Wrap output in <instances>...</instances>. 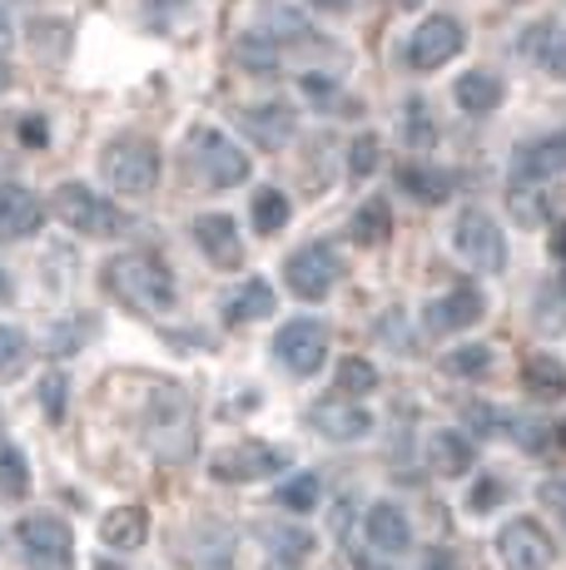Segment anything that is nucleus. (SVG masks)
Segmentation results:
<instances>
[{
  "instance_id": "17",
  "label": "nucleus",
  "mask_w": 566,
  "mask_h": 570,
  "mask_svg": "<svg viewBox=\"0 0 566 570\" xmlns=\"http://www.w3.org/2000/svg\"><path fill=\"white\" fill-rule=\"evenodd\" d=\"M238 129L248 139H258V149H283L299 135V115L289 105H248L238 109Z\"/></svg>"
},
{
  "instance_id": "37",
  "label": "nucleus",
  "mask_w": 566,
  "mask_h": 570,
  "mask_svg": "<svg viewBox=\"0 0 566 570\" xmlns=\"http://www.w3.org/2000/svg\"><path fill=\"white\" fill-rule=\"evenodd\" d=\"M487 367H492V347H482V343L457 347V353L442 357V372H452V377H482Z\"/></svg>"
},
{
  "instance_id": "1",
  "label": "nucleus",
  "mask_w": 566,
  "mask_h": 570,
  "mask_svg": "<svg viewBox=\"0 0 566 570\" xmlns=\"http://www.w3.org/2000/svg\"><path fill=\"white\" fill-rule=\"evenodd\" d=\"M105 283L125 308L145 317H165L174 308V273L155 254H119L105 263Z\"/></svg>"
},
{
  "instance_id": "32",
  "label": "nucleus",
  "mask_w": 566,
  "mask_h": 570,
  "mask_svg": "<svg viewBox=\"0 0 566 570\" xmlns=\"http://www.w3.org/2000/svg\"><path fill=\"white\" fill-rule=\"evenodd\" d=\"M248 218H254L258 234L274 238L279 228L289 224V199H283V189H269V184H264V189L254 194V204H248Z\"/></svg>"
},
{
  "instance_id": "12",
  "label": "nucleus",
  "mask_w": 566,
  "mask_h": 570,
  "mask_svg": "<svg viewBox=\"0 0 566 570\" xmlns=\"http://www.w3.org/2000/svg\"><path fill=\"white\" fill-rule=\"evenodd\" d=\"M557 174H566V129L547 139H531L511 155V184H552Z\"/></svg>"
},
{
  "instance_id": "10",
  "label": "nucleus",
  "mask_w": 566,
  "mask_h": 570,
  "mask_svg": "<svg viewBox=\"0 0 566 570\" xmlns=\"http://www.w3.org/2000/svg\"><path fill=\"white\" fill-rule=\"evenodd\" d=\"M497 556H502L507 570H552L557 546H552V535L531 517H517V521L502 525V535H497Z\"/></svg>"
},
{
  "instance_id": "25",
  "label": "nucleus",
  "mask_w": 566,
  "mask_h": 570,
  "mask_svg": "<svg viewBox=\"0 0 566 570\" xmlns=\"http://www.w3.org/2000/svg\"><path fill=\"white\" fill-rule=\"evenodd\" d=\"M279 308V298H274V283H264V278H248L244 288L234 293V298L224 303V317L234 327H244V323H258V317H269Z\"/></svg>"
},
{
  "instance_id": "27",
  "label": "nucleus",
  "mask_w": 566,
  "mask_h": 570,
  "mask_svg": "<svg viewBox=\"0 0 566 570\" xmlns=\"http://www.w3.org/2000/svg\"><path fill=\"white\" fill-rule=\"evenodd\" d=\"M398 184L412 194L418 204H442L452 194V174L442 169H428V164H402L398 169Z\"/></svg>"
},
{
  "instance_id": "48",
  "label": "nucleus",
  "mask_w": 566,
  "mask_h": 570,
  "mask_svg": "<svg viewBox=\"0 0 566 570\" xmlns=\"http://www.w3.org/2000/svg\"><path fill=\"white\" fill-rule=\"evenodd\" d=\"M309 6H319V10H333V16H343V10H353V0H309Z\"/></svg>"
},
{
  "instance_id": "21",
  "label": "nucleus",
  "mask_w": 566,
  "mask_h": 570,
  "mask_svg": "<svg viewBox=\"0 0 566 570\" xmlns=\"http://www.w3.org/2000/svg\"><path fill=\"white\" fill-rule=\"evenodd\" d=\"M149 535V511L145 507H115L100 517V541L110 551H139Z\"/></svg>"
},
{
  "instance_id": "42",
  "label": "nucleus",
  "mask_w": 566,
  "mask_h": 570,
  "mask_svg": "<svg viewBox=\"0 0 566 570\" xmlns=\"http://www.w3.org/2000/svg\"><path fill=\"white\" fill-rule=\"evenodd\" d=\"M65 387H70V382H65L60 372H50V377L40 382V402H46V416H50V422H60V416H65Z\"/></svg>"
},
{
  "instance_id": "30",
  "label": "nucleus",
  "mask_w": 566,
  "mask_h": 570,
  "mask_svg": "<svg viewBox=\"0 0 566 570\" xmlns=\"http://www.w3.org/2000/svg\"><path fill=\"white\" fill-rule=\"evenodd\" d=\"M348 228H353V244L378 248V244H388V234H393V208H388V199H368L353 214V224Z\"/></svg>"
},
{
  "instance_id": "34",
  "label": "nucleus",
  "mask_w": 566,
  "mask_h": 570,
  "mask_svg": "<svg viewBox=\"0 0 566 570\" xmlns=\"http://www.w3.org/2000/svg\"><path fill=\"white\" fill-rule=\"evenodd\" d=\"M319 497H323V491H319V476H309V471L279 487V507L293 511V517H309V511L319 507Z\"/></svg>"
},
{
  "instance_id": "52",
  "label": "nucleus",
  "mask_w": 566,
  "mask_h": 570,
  "mask_svg": "<svg viewBox=\"0 0 566 570\" xmlns=\"http://www.w3.org/2000/svg\"><path fill=\"white\" fill-rule=\"evenodd\" d=\"M398 6H418V0H398Z\"/></svg>"
},
{
  "instance_id": "53",
  "label": "nucleus",
  "mask_w": 566,
  "mask_h": 570,
  "mask_svg": "<svg viewBox=\"0 0 566 570\" xmlns=\"http://www.w3.org/2000/svg\"><path fill=\"white\" fill-rule=\"evenodd\" d=\"M557 436H562V442H566V422H562V432H557Z\"/></svg>"
},
{
  "instance_id": "41",
  "label": "nucleus",
  "mask_w": 566,
  "mask_h": 570,
  "mask_svg": "<svg viewBox=\"0 0 566 570\" xmlns=\"http://www.w3.org/2000/svg\"><path fill=\"white\" fill-rule=\"evenodd\" d=\"M502 497H507V487H502V481H497V476H482V481H477V487H472V497H467V507H472L477 517H487V511H492Z\"/></svg>"
},
{
  "instance_id": "5",
  "label": "nucleus",
  "mask_w": 566,
  "mask_h": 570,
  "mask_svg": "<svg viewBox=\"0 0 566 570\" xmlns=\"http://www.w3.org/2000/svg\"><path fill=\"white\" fill-rule=\"evenodd\" d=\"M274 357L293 377H313V372L329 363V327H323L319 317H293V323L279 327Z\"/></svg>"
},
{
  "instance_id": "4",
  "label": "nucleus",
  "mask_w": 566,
  "mask_h": 570,
  "mask_svg": "<svg viewBox=\"0 0 566 570\" xmlns=\"http://www.w3.org/2000/svg\"><path fill=\"white\" fill-rule=\"evenodd\" d=\"M452 248H457V258L472 263V268H482V273L507 268V238H502V228H497V218L487 214V208H462V214H457Z\"/></svg>"
},
{
  "instance_id": "7",
  "label": "nucleus",
  "mask_w": 566,
  "mask_h": 570,
  "mask_svg": "<svg viewBox=\"0 0 566 570\" xmlns=\"http://www.w3.org/2000/svg\"><path fill=\"white\" fill-rule=\"evenodd\" d=\"M16 541L30 570H65L70 566V525L60 517H26L16 525Z\"/></svg>"
},
{
  "instance_id": "29",
  "label": "nucleus",
  "mask_w": 566,
  "mask_h": 570,
  "mask_svg": "<svg viewBox=\"0 0 566 570\" xmlns=\"http://www.w3.org/2000/svg\"><path fill=\"white\" fill-rule=\"evenodd\" d=\"M269 551H274V566L289 570V566H303L313 556V535L303 531V525H269L264 531Z\"/></svg>"
},
{
  "instance_id": "33",
  "label": "nucleus",
  "mask_w": 566,
  "mask_h": 570,
  "mask_svg": "<svg viewBox=\"0 0 566 570\" xmlns=\"http://www.w3.org/2000/svg\"><path fill=\"white\" fill-rule=\"evenodd\" d=\"M333 387H339L343 397H368V392L378 387V367L368 363V357H343L339 372H333Z\"/></svg>"
},
{
  "instance_id": "51",
  "label": "nucleus",
  "mask_w": 566,
  "mask_h": 570,
  "mask_svg": "<svg viewBox=\"0 0 566 570\" xmlns=\"http://www.w3.org/2000/svg\"><path fill=\"white\" fill-rule=\"evenodd\" d=\"M6 85H10V70H6V65H0V90H6Z\"/></svg>"
},
{
  "instance_id": "14",
  "label": "nucleus",
  "mask_w": 566,
  "mask_h": 570,
  "mask_svg": "<svg viewBox=\"0 0 566 570\" xmlns=\"http://www.w3.org/2000/svg\"><path fill=\"white\" fill-rule=\"evenodd\" d=\"M194 244L204 248V258L214 263V268H238L244 263V238H238L234 218L228 214H199L194 218Z\"/></svg>"
},
{
  "instance_id": "50",
  "label": "nucleus",
  "mask_w": 566,
  "mask_h": 570,
  "mask_svg": "<svg viewBox=\"0 0 566 570\" xmlns=\"http://www.w3.org/2000/svg\"><path fill=\"white\" fill-rule=\"evenodd\" d=\"M10 298V278H6V268H0V303Z\"/></svg>"
},
{
  "instance_id": "19",
  "label": "nucleus",
  "mask_w": 566,
  "mask_h": 570,
  "mask_svg": "<svg viewBox=\"0 0 566 570\" xmlns=\"http://www.w3.org/2000/svg\"><path fill=\"white\" fill-rule=\"evenodd\" d=\"M507 214L517 228H547L557 218V189H547V184H511Z\"/></svg>"
},
{
  "instance_id": "23",
  "label": "nucleus",
  "mask_w": 566,
  "mask_h": 570,
  "mask_svg": "<svg viewBox=\"0 0 566 570\" xmlns=\"http://www.w3.org/2000/svg\"><path fill=\"white\" fill-rule=\"evenodd\" d=\"M428 462L438 476H467L477 466V446L462 432H432L428 442Z\"/></svg>"
},
{
  "instance_id": "39",
  "label": "nucleus",
  "mask_w": 566,
  "mask_h": 570,
  "mask_svg": "<svg viewBox=\"0 0 566 570\" xmlns=\"http://www.w3.org/2000/svg\"><path fill=\"white\" fill-rule=\"evenodd\" d=\"M26 357H30L26 333H20V327H6V323H0V377L20 372V367H26Z\"/></svg>"
},
{
  "instance_id": "2",
  "label": "nucleus",
  "mask_w": 566,
  "mask_h": 570,
  "mask_svg": "<svg viewBox=\"0 0 566 570\" xmlns=\"http://www.w3.org/2000/svg\"><path fill=\"white\" fill-rule=\"evenodd\" d=\"M100 169L110 179V189L129 194V199H145L159 189V145L145 135H119L105 145Z\"/></svg>"
},
{
  "instance_id": "3",
  "label": "nucleus",
  "mask_w": 566,
  "mask_h": 570,
  "mask_svg": "<svg viewBox=\"0 0 566 570\" xmlns=\"http://www.w3.org/2000/svg\"><path fill=\"white\" fill-rule=\"evenodd\" d=\"M56 214L65 228H75V234L85 238H119L129 228V218L119 214L110 199H100L95 189H85V184H60L56 189Z\"/></svg>"
},
{
  "instance_id": "44",
  "label": "nucleus",
  "mask_w": 566,
  "mask_h": 570,
  "mask_svg": "<svg viewBox=\"0 0 566 570\" xmlns=\"http://www.w3.org/2000/svg\"><path fill=\"white\" fill-rule=\"evenodd\" d=\"M402 323H408V313L393 308V313L383 317V323H378V333H383V337H393V347H398V353H412V343H408V333H402Z\"/></svg>"
},
{
  "instance_id": "16",
  "label": "nucleus",
  "mask_w": 566,
  "mask_h": 570,
  "mask_svg": "<svg viewBox=\"0 0 566 570\" xmlns=\"http://www.w3.org/2000/svg\"><path fill=\"white\" fill-rule=\"evenodd\" d=\"M40 218H46V208H40L36 189H26V184H0V244L30 238L40 228Z\"/></svg>"
},
{
  "instance_id": "20",
  "label": "nucleus",
  "mask_w": 566,
  "mask_h": 570,
  "mask_svg": "<svg viewBox=\"0 0 566 570\" xmlns=\"http://www.w3.org/2000/svg\"><path fill=\"white\" fill-rule=\"evenodd\" d=\"M368 541H373V551L383 556H402L412 546V525L402 517V507L393 501H378L373 511H368Z\"/></svg>"
},
{
  "instance_id": "24",
  "label": "nucleus",
  "mask_w": 566,
  "mask_h": 570,
  "mask_svg": "<svg viewBox=\"0 0 566 570\" xmlns=\"http://www.w3.org/2000/svg\"><path fill=\"white\" fill-rule=\"evenodd\" d=\"M531 323H537L541 337L566 333V273L562 278H547L537 293H531Z\"/></svg>"
},
{
  "instance_id": "40",
  "label": "nucleus",
  "mask_w": 566,
  "mask_h": 570,
  "mask_svg": "<svg viewBox=\"0 0 566 570\" xmlns=\"http://www.w3.org/2000/svg\"><path fill=\"white\" fill-rule=\"evenodd\" d=\"M378 135H358L353 139V155H348V169H353V179H368V174L378 169Z\"/></svg>"
},
{
  "instance_id": "45",
  "label": "nucleus",
  "mask_w": 566,
  "mask_h": 570,
  "mask_svg": "<svg viewBox=\"0 0 566 570\" xmlns=\"http://www.w3.org/2000/svg\"><path fill=\"white\" fill-rule=\"evenodd\" d=\"M20 139H26V145H46V125H40V119H26V125H20Z\"/></svg>"
},
{
  "instance_id": "49",
  "label": "nucleus",
  "mask_w": 566,
  "mask_h": 570,
  "mask_svg": "<svg viewBox=\"0 0 566 570\" xmlns=\"http://www.w3.org/2000/svg\"><path fill=\"white\" fill-rule=\"evenodd\" d=\"M10 30H16V26H10V16L0 10V46H10Z\"/></svg>"
},
{
  "instance_id": "47",
  "label": "nucleus",
  "mask_w": 566,
  "mask_h": 570,
  "mask_svg": "<svg viewBox=\"0 0 566 570\" xmlns=\"http://www.w3.org/2000/svg\"><path fill=\"white\" fill-rule=\"evenodd\" d=\"M422 570H457V561H452L448 551H432V556H428V566H422Z\"/></svg>"
},
{
  "instance_id": "22",
  "label": "nucleus",
  "mask_w": 566,
  "mask_h": 570,
  "mask_svg": "<svg viewBox=\"0 0 566 570\" xmlns=\"http://www.w3.org/2000/svg\"><path fill=\"white\" fill-rule=\"evenodd\" d=\"M452 100H457L462 115L482 119V115H492V109L502 105V80H497L492 70H467L462 80L452 85Z\"/></svg>"
},
{
  "instance_id": "18",
  "label": "nucleus",
  "mask_w": 566,
  "mask_h": 570,
  "mask_svg": "<svg viewBox=\"0 0 566 570\" xmlns=\"http://www.w3.org/2000/svg\"><path fill=\"white\" fill-rule=\"evenodd\" d=\"M309 422L319 426V436H329V442H363V436L373 432V416L363 407H353V402H319V407L309 412Z\"/></svg>"
},
{
  "instance_id": "35",
  "label": "nucleus",
  "mask_w": 566,
  "mask_h": 570,
  "mask_svg": "<svg viewBox=\"0 0 566 570\" xmlns=\"http://www.w3.org/2000/svg\"><path fill=\"white\" fill-rule=\"evenodd\" d=\"M30 491V466L20 456V446H0V497L20 501Z\"/></svg>"
},
{
  "instance_id": "11",
  "label": "nucleus",
  "mask_w": 566,
  "mask_h": 570,
  "mask_svg": "<svg viewBox=\"0 0 566 570\" xmlns=\"http://www.w3.org/2000/svg\"><path fill=\"white\" fill-rule=\"evenodd\" d=\"M194 164H199L209 189H238L248 179V155L228 145L219 129H199L194 135Z\"/></svg>"
},
{
  "instance_id": "8",
  "label": "nucleus",
  "mask_w": 566,
  "mask_h": 570,
  "mask_svg": "<svg viewBox=\"0 0 566 570\" xmlns=\"http://www.w3.org/2000/svg\"><path fill=\"white\" fill-rule=\"evenodd\" d=\"M462 46H467L462 20H452V16H428L418 30H412V40H408V65H412L418 75L442 70V65H448Z\"/></svg>"
},
{
  "instance_id": "26",
  "label": "nucleus",
  "mask_w": 566,
  "mask_h": 570,
  "mask_svg": "<svg viewBox=\"0 0 566 570\" xmlns=\"http://www.w3.org/2000/svg\"><path fill=\"white\" fill-rule=\"evenodd\" d=\"M521 382H527V392L537 402H562L566 397V363H557L552 353H537L521 367Z\"/></svg>"
},
{
  "instance_id": "13",
  "label": "nucleus",
  "mask_w": 566,
  "mask_h": 570,
  "mask_svg": "<svg viewBox=\"0 0 566 570\" xmlns=\"http://www.w3.org/2000/svg\"><path fill=\"white\" fill-rule=\"evenodd\" d=\"M517 50L527 55L531 65H541L552 80H566V26L562 20H552V16L531 20V26L517 36Z\"/></svg>"
},
{
  "instance_id": "6",
  "label": "nucleus",
  "mask_w": 566,
  "mask_h": 570,
  "mask_svg": "<svg viewBox=\"0 0 566 570\" xmlns=\"http://www.w3.org/2000/svg\"><path fill=\"white\" fill-rule=\"evenodd\" d=\"M339 254H333L329 244H303L299 254H289L283 263V278H289V293L303 303H319L333 293V283H339Z\"/></svg>"
},
{
  "instance_id": "38",
  "label": "nucleus",
  "mask_w": 566,
  "mask_h": 570,
  "mask_svg": "<svg viewBox=\"0 0 566 570\" xmlns=\"http://www.w3.org/2000/svg\"><path fill=\"white\" fill-rule=\"evenodd\" d=\"M497 432H507L517 446H527V452H537L541 442H547V432H541V422H531V416H517V412H497Z\"/></svg>"
},
{
  "instance_id": "28",
  "label": "nucleus",
  "mask_w": 566,
  "mask_h": 570,
  "mask_svg": "<svg viewBox=\"0 0 566 570\" xmlns=\"http://www.w3.org/2000/svg\"><path fill=\"white\" fill-rule=\"evenodd\" d=\"M258 36H264V40H309L313 26L293 6H283V0H269V6L258 10Z\"/></svg>"
},
{
  "instance_id": "9",
  "label": "nucleus",
  "mask_w": 566,
  "mask_h": 570,
  "mask_svg": "<svg viewBox=\"0 0 566 570\" xmlns=\"http://www.w3.org/2000/svg\"><path fill=\"white\" fill-rule=\"evenodd\" d=\"M283 466H289V462H283L279 446H264V442H234V446H224V452H214L209 476H214V481H228V487H244V481L279 476Z\"/></svg>"
},
{
  "instance_id": "43",
  "label": "nucleus",
  "mask_w": 566,
  "mask_h": 570,
  "mask_svg": "<svg viewBox=\"0 0 566 570\" xmlns=\"http://www.w3.org/2000/svg\"><path fill=\"white\" fill-rule=\"evenodd\" d=\"M537 501L552 511L562 525H566V476H552V481H541L537 487Z\"/></svg>"
},
{
  "instance_id": "36",
  "label": "nucleus",
  "mask_w": 566,
  "mask_h": 570,
  "mask_svg": "<svg viewBox=\"0 0 566 570\" xmlns=\"http://www.w3.org/2000/svg\"><path fill=\"white\" fill-rule=\"evenodd\" d=\"M402 139H408V149H432V139H438L432 115H428V105H422V100L402 105Z\"/></svg>"
},
{
  "instance_id": "15",
  "label": "nucleus",
  "mask_w": 566,
  "mask_h": 570,
  "mask_svg": "<svg viewBox=\"0 0 566 570\" xmlns=\"http://www.w3.org/2000/svg\"><path fill=\"white\" fill-rule=\"evenodd\" d=\"M482 313H487L482 293H477L472 283H457V288H448L442 298L428 303V327L432 333H462V327L482 323Z\"/></svg>"
},
{
  "instance_id": "54",
  "label": "nucleus",
  "mask_w": 566,
  "mask_h": 570,
  "mask_svg": "<svg viewBox=\"0 0 566 570\" xmlns=\"http://www.w3.org/2000/svg\"><path fill=\"white\" fill-rule=\"evenodd\" d=\"M165 6H184V0H165Z\"/></svg>"
},
{
  "instance_id": "31",
  "label": "nucleus",
  "mask_w": 566,
  "mask_h": 570,
  "mask_svg": "<svg viewBox=\"0 0 566 570\" xmlns=\"http://www.w3.org/2000/svg\"><path fill=\"white\" fill-rule=\"evenodd\" d=\"M234 60L244 65L248 75H279V46L274 40H264L258 30H248L244 40L234 46Z\"/></svg>"
},
{
  "instance_id": "46",
  "label": "nucleus",
  "mask_w": 566,
  "mask_h": 570,
  "mask_svg": "<svg viewBox=\"0 0 566 570\" xmlns=\"http://www.w3.org/2000/svg\"><path fill=\"white\" fill-rule=\"evenodd\" d=\"M552 258H557L562 268H566V224H562V228H552Z\"/></svg>"
}]
</instances>
